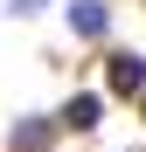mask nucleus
<instances>
[{"mask_svg":"<svg viewBox=\"0 0 146 152\" xmlns=\"http://www.w3.org/2000/svg\"><path fill=\"white\" fill-rule=\"evenodd\" d=\"M42 7H49V0H7V14H14V21H28V14H42Z\"/></svg>","mask_w":146,"mask_h":152,"instance_id":"obj_5","label":"nucleus"},{"mask_svg":"<svg viewBox=\"0 0 146 152\" xmlns=\"http://www.w3.org/2000/svg\"><path fill=\"white\" fill-rule=\"evenodd\" d=\"M56 132H63V124L56 118H14V132H7V152H49V145H56Z\"/></svg>","mask_w":146,"mask_h":152,"instance_id":"obj_4","label":"nucleus"},{"mask_svg":"<svg viewBox=\"0 0 146 152\" xmlns=\"http://www.w3.org/2000/svg\"><path fill=\"white\" fill-rule=\"evenodd\" d=\"M104 83H111V97H146V56L139 48H104Z\"/></svg>","mask_w":146,"mask_h":152,"instance_id":"obj_1","label":"nucleus"},{"mask_svg":"<svg viewBox=\"0 0 146 152\" xmlns=\"http://www.w3.org/2000/svg\"><path fill=\"white\" fill-rule=\"evenodd\" d=\"M70 35H77V42H111V7H104V0H70Z\"/></svg>","mask_w":146,"mask_h":152,"instance_id":"obj_2","label":"nucleus"},{"mask_svg":"<svg viewBox=\"0 0 146 152\" xmlns=\"http://www.w3.org/2000/svg\"><path fill=\"white\" fill-rule=\"evenodd\" d=\"M139 118H146V97H139Z\"/></svg>","mask_w":146,"mask_h":152,"instance_id":"obj_6","label":"nucleus"},{"mask_svg":"<svg viewBox=\"0 0 146 152\" xmlns=\"http://www.w3.org/2000/svg\"><path fill=\"white\" fill-rule=\"evenodd\" d=\"M56 124H63V132H97V124H104V97H97V90H77V97H63Z\"/></svg>","mask_w":146,"mask_h":152,"instance_id":"obj_3","label":"nucleus"}]
</instances>
